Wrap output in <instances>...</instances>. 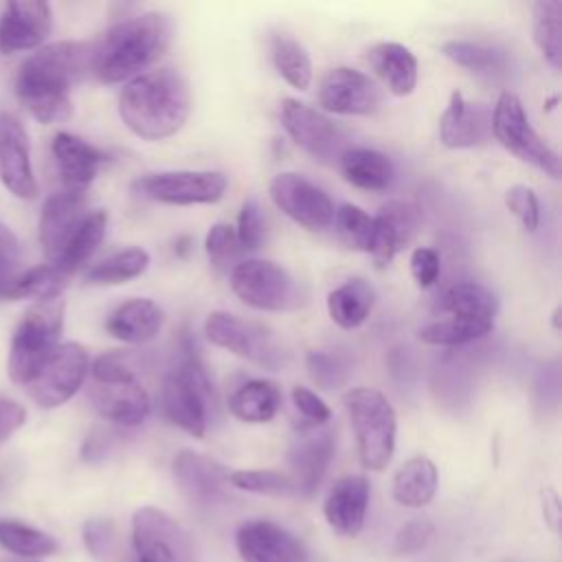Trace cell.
Listing matches in <instances>:
<instances>
[{"label": "cell", "instance_id": "836d02e7", "mask_svg": "<svg viewBox=\"0 0 562 562\" xmlns=\"http://www.w3.org/2000/svg\"><path fill=\"white\" fill-rule=\"evenodd\" d=\"M68 283V274H64L53 263H42L29 268L26 272H18V277L7 285L0 301H22L33 299L40 303L57 301Z\"/></svg>", "mask_w": 562, "mask_h": 562}, {"label": "cell", "instance_id": "f35d334b", "mask_svg": "<svg viewBox=\"0 0 562 562\" xmlns=\"http://www.w3.org/2000/svg\"><path fill=\"white\" fill-rule=\"evenodd\" d=\"M147 266H149V252L145 248L134 246L94 263L86 272V281L90 285H121L140 277L147 270Z\"/></svg>", "mask_w": 562, "mask_h": 562}, {"label": "cell", "instance_id": "b9f144b4", "mask_svg": "<svg viewBox=\"0 0 562 562\" xmlns=\"http://www.w3.org/2000/svg\"><path fill=\"white\" fill-rule=\"evenodd\" d=\"M334 226L338 237L353 250L369 252L373 237V217L356 204H342L334 211Z\"/></svg>", "mask_w": 562, "mask_h": 562}, {"label": "cell", "instance_id": "9c48e42d", "mask_svg": "<svg viewBox=\"0 0 562 562\" xmlns=\"http://www.w3.org/2000/svg\"><path fill=\"white\" fill-rule=\"evenodd\" d=\"M233 292L250 307L288 312L303 303L299 281L279 263L268 259H244L231 270Z\"/></svg>", "mask_w": 562, "mask_h": 562}, {"label": "cell", "instance_id": "7c38bea8", "mask_svg": "<svg viewBox=\"0 0 562 562\" xmlns=\"http://www.w3.org/2000/svg\"><path fill=\"white\" fill-rule=\"evenodd\" d=\"M132 540L143 562H195L189 533L158 507H140L134 512Z\"/></svg>", "mask_w": 562, "mask_h": 562}, {"label": "cell", "instance_id": "cb8c5ba5", "mask_svg": "<svg viewBox=\"0 0 562 562\" xmlns=\"http://www.w3.org/2000/svg\"><path fill=\"white\" fill-rule=\"evenodd\" d=\"M173 476L180 490L200 505H215L226 501L228 472L206 454L180 450L173 459Z\"/></svg>", "mask_w": 562, "mask_h": 562}, {"label": "cell", "instance_id": "6f0895ef", "mask_svg": "<svg viewBox=\"0 0 562 562\" xmlns=\"http://www.w3.org/2000/svg\"><path fill=\"white\" fill-rule=\"evenodd\" d=\"M136 562H143V560H136Z\"/></svg>", "mask_w": 562, "mask_h": 562}, {"label": "cell", "instance_id": "ffe728a7", "mask_svg": "<svg viewBox=\"0 0 562 562\" xmlns=\"http://www.w3.org/2000/svg\"><path fill=\"white\" fill-rule=\"evenodd\" d=\"M237 551L244 562H307L303 542L270 520H246L237 529Z\"/></svg>", "mask_w": 562, "mask_h": 562}, {"label": "cell", "instance_id": "4fadbf2b", "mask_svg": "<svg viewBox=\"0 0 562 562\" xmlns=\"http://www.w3.org/2000/svg\"><path fill=\"white\" fill-rule=\"evenodd\" d=\"M281 123L294 145L310 154L314 160L331 165L338 162L340 156L347 151V138L342 130L303 101L283 99Z\"/></svg>", "mask_w": 562, "mask_h": 562}, {"label": "cell", "instance_id": "74e56055", "mask_svg": "<svg viewBox=\"0 0 562 562\" xmlns=\"http://www.w3.org/2000/svg\"><path fill=\"white\" fill-rule=\"evenodd\" d=\"M441 53L457 66L485 75V77H498L507 68V57L503 50L479 44V42H468V40H450L441 46Z\"/></svg>", "mask_w": 562, "mask_h": 562}, {"label": "cell", "instance_id": "d4e9b609", "mask_svg": "<svg viewBox=\"0 0 562 562\" xmlns=\"http://www.w3.org/2000/svg\"><path fill=\"white\" fill-rule=\"evenodd\" d=\"M369 505V481L364 476L351 474L334 483L325 498V518L334 531L342 536H356L367 516Z\"/></svg>", "mask_w": 562, "mask_h": 562}, {"label": "cell", "instance_id": "30bf717a", "mask_svg": "<svg viewBox=\"0 0 562 562\" xmlns=\"http://www.w3.org/2000/svg\"><path fill=\"white\" fill-rule=\"evenodd\" d=\"M228 187V178L222 171H158L147 173L134 182L138 195L173 206L189 204H213L217 202Z\"/></svg>", "mask_w": 562, "mask_h": 562}, {"label": "cell", "instance_id": "2e32d148", "mask_svg": "<svg viewBox=\"0 0 562 562\" xmlns=\"http://www.w3.org/2000/svg\"><path fill=\"white\" fill-rule=\"evenodd\" d=\"M0 182L15 198L31 200L37 195L29 134L11 112H0Z\"/></svg>", "mask_w": 562, "mask_h": 562}, {"label": "cell", "instance_id": "277c9868", "mask_svg": "<svg viewBox=\"0 0 562 562\" xmlns=\"http://www.w3.org/2000/svg\"><path fill=\"white\" fill-rule=\"evenodd\" d=\"M88 397L97 413L119 426H138L149 415V395L123 351L103 353L92 364Z\"/></svg>", "mask_w": 562, "mask_h": 562}, {"label": "cell", "instance_id": "f546056e", "mask_svg": "<svg viewBox=\"0 0 562 562\" xmlns=\"http://www.w3.org/2000/svg\"><path fill=\"white\" fill-rule=\"evenodd\" d=\"M375 305V290L369 281L353 277L327 294L329 318L342 329L360 327Z\"/></svg>", "mask_w": 562, "mask_h": 562}, {"label": "cell", "instance_id": "bcb514c9", "mask_svg": "<svg viewBox=\"0 0 562 562\" xmlns=\"http://www.w3.org/2000/svg\"><path fill=\"white\" fill-rule=\"evenodd\" d=\"M505 206L522 224L525 231H536L540 224V202L533 189L525 184H514L505 191Z\"/></svg>", "mask_w": 562, "mask_h": 562}, {"label": "cell", "instance_id": "5bb4252c", "mask_svg": "<svg viewBox=\"0 0 562 562\" xmlns=\"http://www.w3.org/2000/svg\"><path fill=\"white\" fill-rule=\"evenodd\" d=\"M270 198L279 211H283L296 224L321 231L334 220V204L329 195L301 173L283 171L270 180Z\"/></svg>", "mask_w": 562, "mask_h": 562}, {"label": "cell", "instance_id": "816d5d0a", "mask_svg": "<svg viewBox=\"0 0 562 562\" xmlns=\"http://www.w3.org/2000/svg\"><path fill=\"white\" fill-rule=\"evenodd\" d=\"M441 261L439 252L428 246H419L411 252V274L419 288H430L439 279Z\"/></svg>", "mask_w": 562, "mask_h": 562}, {"label": "cell", "instance_id": "7bdbcfd3", "mask_svg": "<svg viewBox=\"0 0 562 562\" xmlns=\"http://www.w3.org/2000/svg\"><path fill=\"white\" fill-rule=\"evenodd\" d=\"M228 483L237 490L266 494V496L296 494L292 479L277 470H235L228 474Z\"/></svg>", "mask_w": 562, "mask_h": 562}, {"label": "cell", "instance_id": "484cf974", "mask_svg": "<svg viewBox=\"0 0 562 562\" xmlns=\"http://www.w3.org/2000/svg\"><path fill=\"white\" fill-rule=\"evenodd\" d=\"M53 156L64 180V189L72 191H83L97 178L105 160V156L94 145L70 132L55 134Z\"/></svg>", "mask_w": 562, "mask_h": 562}, {"label": "cell", "instance_id": "ac0fdd59", "mask_svg": "<svg viewBox=\"0 0 562 562\" xmlns=\"http://www.w3.org/2000/svg\"><path fill=\"white\" fill-rule=\"evenodd\" d=\"M422 226V209L408 200H391L373 217V237L369 255L378 268H384L393 257L411 244Z\"/></svg>", "mask_w": 562, "mask_h": 562}, {"label": "cell", "instance_id": "5b68a950", "mask_svg": "<svg viewBox=\"0 0 562 562\" xmlns=\"http://www.w3.org/2000/svg\"><path fill=\"white\" fill-rule=\"evenodd\" d=\"M211 384L189 336H182L180 356L165 373L160 404L165 417L193 437L206 432V400Z\"/></svg>", "mask_w": 562, "mask_h": 562}, {"label": "cell", "instance_id": "f907efd6", "mask_svg": "<svg viewBox=\"0 0 562 562\" xmlns=\"http://www.w3.org/2000/svg\"><path fill=\"white\" fill-rule=\"evenodd\" d=\"M432 533H435V527H432L430 520H424V518L408 520V522L395 533L393 553H400V555L417 553V551H422V549L430 542Z\"/></svg>", "mask_w": 562, "mask_h": 562}, {"label": "cell", "instance_id": "db71d44e", "mask_svg": "<svg viewBox=\"0 0 562 562\" xmlns=\"http://www.w3.org/2000/svg\"><path fill=\"white\" fill-rule=\"evenodd\" d=\"M26 422V408L9 397H0V443L7 441Z\"/></svg>", "mask_w": 562, "mask_h": 562}, {"label": "cell", "instance_id": "f1b7e54d", "mask_svg": "<svg viewBox=\"0 0 562 562\" xmlns=\"http://www.w3.org/2000/svg\"><path fill=\"white\" fill-rule=\"evenodd\" d=\"M345 180L364 191H384L395 180L393 160L369 147H347L338 160Z\"/></svg>", "mask_w": 562, "mask_h": 562}, {"label": "cell", "instance_id": "d6a6232c", "mask_svg": "<svg viewBox=\"0 0 562 562\" xmlns=\"http://www.w3.org/2000/svg\"><path fill=\"white\" fill-rule=\"evenodd\" d=\"M279 406L281 393L270 380H248L228 397L231 415L246 424L270 422L277 415Z\"/></svg>", "mask_w": 562, "mask_h": 562}, {"label": "cell", "instance_id": "11a10c76", "mask_svg": "<svg viewBox=\"0 0 562 562\" xmlns=\"http://www.w3.org/2000/svg\"><path fill=\"white\" fill-rule=\"evenodd\" d=\"M542 498H544V512L549 509V514H544V518L549 520V525H551V529H558V516H560V512H558V496L551 492V490H547L544 494H542Z\"/></svg>", "mask_w": 562, "mask_h": 562}, {"label": "cell", "instance_id": "c3c4849f", "mask_svg": "<svg viewBox=\"0 0 562 562\" xmlns=\"http://www.w3.org/2000/svg\"><path fill=\"white\" fill-rule=\"evenodd\" d=\"M22 261V248L15 233L0 222V299L7 285L18 277Z\"/></svg>", "mask_w": 562, "mask_h": 562}, {"label": "cell", "instance_id": "7dc6e473", "mask_svg": "<svg viewBox=\"0 0 562 562\" xmlns=\"http://www.w3.org/2000/svg\"><path fill=\"white\" fill-rule=\"evenodd\" d=\"M263 233H266V226H263V217H261L259 204L255 200H246L241 204V209H239L237 228H235L239 246L246 248V250L259 248L261 241H263Z\"/></svg>", "mask_w": 562, "mask_h": 562}, {"label": "cell", "instance_id": "8d00e7d4", "mask_svg": "<svg viewBox=\"0 0 562 562\" xmlns=\"http://www.w3.org/2000/svg\"><path fill=\"white\" fill-rule=\"evenodd\" d=\"M533 42L551 68L562 64V2L538 0L533 4Z\"/></svg>", "mask_w": 562, "mask_h": 562}, {"label": "cell", "instance_id": "8fae6325", "mask_svg": "<svg viewBox=\"0 0 562 562\" xmlns=\"http://www.w3.org/2000/svg\"><path fill=\"white\" fill-rule=\"evenodd\" d=\"M88 369V351L79 342H59L31 378L26 391L42 408H57L79 391Z\"/></svg>", "mask_w": 562, "mask_h": 562}, {"label": "cell", "instance_id": "52a82bcc", "mask_svg": "<svg viewBox=\"0 0 562 562\" xmlns=\"http://www.w3.org/2000/svg\"><path fill=\"white\" fill-rule=\"evenodd\" d=\"M64 327V303L48 301L31 307L18 323L7 358L9 378L18 384H29L37 369L59 345Z\"/></svg>", "mask_w": 562, "mask_h": 562}, {"label": "cell", "instance_id": "8992f818", "mask_svg": "<svg viewBox=\"0 0 562 562\" xmlns=\"http://www.w3.org/2000/svg\"><path fill=\"white\" fill-rule=\"evenodd\" d=\"M345 408L358 443L364 468L384 470L395 450L397 417L391 402L375 389H351L345 395Z\"/></svg>", "mask_w": 562, "mask_h": 562}, {"label": "cell", "instance_id": "4316f807", "mask_svg": "<svg viewBox=\"0 0 562 562\" xmlns=\"http://www.w3.org/2000/svg\"><path fill=\"white\" fill-rule=\"evenodd\" d=\"M162 321V310L151 299H130L108 316L105 329L116 340L143 345L158 336Z\"/></svg>", "mask_w": 562, "mask_h": 562}, {"label": "cell", "instance_id": "4dcf8cb0", "mask_svg": "<svg viewBox=\"0 0 562 562\" xmlns=\"http://www.w3.org/2000/svg\"><path fill=\"white\" fill-rule=\"evenodd\" d=\"M437 310L443 316L476 318V321L494 323L498 303H496V296L485 285L474 281H457L441 292V296L437 299Z\"/></svg>", "mask_w": 562, "mask_h": 562}, {"label": "cell", "instance_id": "d6986e66", "mask_svg": "<svg viewBox=\"0 0 562 562\" xmlns=\"http://www.w3.org/2000/svg\"><path fill=\"white\" fill-rule=\"evenodd\" d=\"M53 29V11L42 0L9 2L0 15V53L33 50L44 44Z\"/></svg>", "mask_w": 562, "mask_h": 562}, {"label": "cell", "instance_id": "44dd1931", "mask_svg": "<svg viewBox=\"0 0 562 562\" xmlns=\"http://www.w3.org/2000/svg\"><path fill=\"white\" fill-rule=\"evenodd\" d=\"M492 138V108L468 101L459 90L448 99L439 116V140L448 149H465L485 145Z\"/></svg>", "mask_w": 562, "mask_h": 562}, {"label": "cell", "instance_id": "7a4b0ae2", "mask_svg": "<svg viewBox=\"0 0 562 562\" xmlns=\"http://www.w3.org/2000/svg\"><path fill=\"white\" fill-rule=\"evenodd\" d=\"M191 92L173 68H156L130 79L119 94V114L130 132L145 140L173 136L187 121Z\"/></svg>", "mask_w": 562, "mask_h": 562}, {"label": "cell", "instance_id": "e0dca14e", "mask_svg": "<svg viewBox=\"0 0 562 562\" xmlns=\"http://www.w3.org/2000/svg\"><path fill=\"white\" fill-rule=\"evenodd\" d=\"M318 99L327 112L362 116L378 110L380 90L369 75L356 68L338 66L327 70L321 79Z\"/></svg>", "mask_w": 562, "mask_h": 562}, {"label": "cell", "instance_id": "3957f363", "mask_svg": "<svg viewBox=\"0 0 562 562\" xmlns=\"http://www.w3.org/2000/svg\"><path fill=\"white\" fill-rule=\"evenodd\" d=\"M171 42V20L149 11L114 24L94 46L92 72L105 83L138 77Z\"/></svg>", "mask_w": 562, "mask_h": 562}, {"label": "cell", "instance_id": "f6af8a7d", "mask_svg": "<svg viewBox=\"0 0 562 562\" xmlns=\"http://www.w3.org/2000/svg\"><path fill=\"white\" fill-rule=\"evenodd\" d=\"M204 250L220 272H226L228 268L233 270V266L237 263V255L241 250L235 228L224 222L213 224L204 237Z\"/></svg>", "mask_w": 562, "mask_h": 562}, {"label": "cell", "instance_id": "681fc988", "mask_svg": "<svg viewBox=\"0 0 562 562\" xmlns=\"http://www.w3.org/2000/svg\"><path fill=\"white\" fill-rule=\"evenodd\" d=\"M83 542L88 551L99 560H110L114 555L116 533L114 525L105 518H92L83 525Z\"/></svg>", "mask_w": 562, "mask_h": 562}, {"label": "cell", "instance_id": "83f0119b", "mask_svg": "<svg viewBox=\"0 0 562 562\" xmlns=\"http://www.w3.org/2000/svg\"><path fill=\"white\" fill-rule=\"evenodd\" d=\"M367 59L375 75L386 83V88L397 94L406 97L417 86V59L415 55L397 42H378L369 48Z\"/></svg>", "mask_w": 562, "mask_h": 562}, {"label": "cell", "instance_id": "e575fe53", "mask_svg": "<svg viewBox=\"0 0 562 562\" xmlns=\"http://www.w3.org/2000/svg\"><path fill=\"white\" fill-rule=\"evenodd\" d=\"M105 228H108V213L105 211L88 213L81 220V224L72 233L70 241L66 244L64 252L59 255V259L53 266H57L64 274L70 277L77 268H81L92 257V252L97 250V246L105 237Z\"/></svg>", "mask_w": 562, "mask_h": 562}, {"label": "cell", "instance_id": "1f68e13d", "mask_svg": "<svg viewBox=\"0 0 562 562\" xmlns=\"http://www.w3.org/2000/svg\"><path fill=\"white\" fill-rule=\"evenodd\" d=\"M439 474L428 457H413L393 476V498L404 507H424L437 492Z\"/></svg>", "mask_w": 562, "mask_h": 562}, {"label": "cell", "instance_id": "ab89813d", "mask_svg": "<svg viewBox=\"0 0 562 562\" xmlns=\"http://www.w3.org/2000/svg\"><path fill=\"white\" fill-rule=\"evenodd\" d=\"M270 55L277 72L296 90H305L312 81V59L301 42L290 35L270 40Z\"/></svg>", "mask_w": 562, "mask_h": 562}, {"label": "cell", "instance_id": "ee69618b", "mask_svg": "<svg viewBox=\"0 0 562 562\" xmlns=\"http://www.w3.org/2000/svg\"><path fill=\"white\" fill-rule=\"evenodd\" d=\"M307 373L318 389L331 391L347 382L349 367L338 353L314 349L307 353Z\"/></svg>", "mask_w": 562, "mask_h": 562}, {"label": "cell", "instance_id": "7402d4cb", "mask_svg": "<svg viewBox=\"0 0 562 562\" xmlns=\"http://www.w3.org/2000/svg\"><path fill=\"white\" fill-rule=\"evenodd\" d=\"M83 191L61 189L46 198L40 213V244L48 263H55L86 217Z\"/></svg>", "mask_w": 562, "mask_h": 562}, {"label": "cell", "instance_id": "ba28073f", "mask_svg": "<svg viewBox=\"0 0 562 562\" xmlns=\"http://www.w3.org/2000/svg\"><path fill=\"white\" fill-rule=\"evenodd\" d=\"M494 138L518 160L533 165L551 178H560L558 151L531 127L520 99L514 92H503L492 108Z\"/></svg>", "mask_w": 562, "mask_h": 562}, {"label": "cell", "instance_id": "9a60e30c", "mask_svg": "<svg viewBox=\"0 0 562 562\" xmlns=\"http://www.w3.org/2000/svg\"><path fill=\"white\" fill-rule=\"evenodd\" d=\"M204 334L213 345L257 364L274 369L281 362V353L270 342L266 331L252 323L237 318L235 314L211 312L204 321Z\"/></svg>", "mask_w": 562, "mask_h": 562}, {"label": "cell", "instance_id": "6da1fadb", "mask_svg": "<svg viewBox=\"0 0 562 562\" xmlns=\"http://www.w3.org/2000/svg\"><path fill=\"white\" fill-rule=\"evenodd\" d=\"M94 44L53 42L33 53L20 68L15 92L40 123H64L72 114L70 88L92 70Z\"/></svg>", "mask_w": 562, "mask_h": 562}, {"label": "cell", "instance_id": "60d3db41", "mask_svg": "<svg viewBox=\"0 0 562 562\" xmlns=\"http://www.w3.org/2000/svg\"><path fill=\"white\" fill-rule=\"evenodd\" d=\"M0 547L24 558H46L57 551V540L31 525L0 520Z\"/></svg>", "mask_w": 562, "mask_h": 562}, {"label": "cell", "instance_id": "d590c367", "mask_svg": "<svg viewBox=\"0 0 562 562\" xmlns=\"http://www.w3.org/2000/svg\"><path fill=\"white\" fill-rule=\"evenodd\" d=\"M492 329H494V323L490 321L443 316L424 325L419 329V340L435 347H457V345H468L479 338H485Z\"/></svg>", "mask_w": 562, "mask_h": 562}, {"label": "cell", "instance_id": "9f6ffc18", "mask_svg": "<svg viewBox=\"0 0 562 562\" xmlns=\"http://www.w3.org/2000/svg\"><path fill=\"white\" fill-rule=\"evenodd\" d=\"M560 312H562V310H560V307H555V310H553V314H551V323H553V329H555V331L560 329Z\"/></svg>", "mask_w": 562, "mask_h": 562}, {"label": "cell", "instance_id": "603a6c76", "mask_svg": "<svg viewBox=\"0 0 562 562\" xmlns=\"http://www.w3.org/2000/svg\"><path fill=\"white\" fill-rule=\"evenodd\" d=\"M334 457V435L323 428L303 430L288 450L290 479L296 487V494H312L321 479L327 472V465Z\"/></svg>", "mask_w": 562, "mask_h": 562}, {"label": "cell", "instance_id": "f5cc1de1", "mask_svg": "<svg viewBox=\"0 0 562 562\" xmlns=\"http://www.w3.org/2000/svg\"><path fill=\"white\" fill-rule=\"evenodd\" d=\"M292 402H294L296 411L305 419H310L312 426H321V424L329 422V417H331L329 406L314 391H310L307 386H294L292 389Z\"/></svg>", "mask_w": 562, "mask_h": 562}]
</instances>
